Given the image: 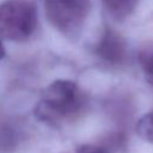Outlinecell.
I'll use <instances>...</instances> for the list:
<instances>
[{"mask_svg":"<svg viewBox=\"0 0 153 153\" xmlns=\"http://www.w3.org/2000/svg\"><path fill=\"white\" fill-rule=\"evenodd\" d=\"M86 98L79 86L71 80L59 79L43 91L33 114L49 126H59L75 118L84 109Z\"/></svg>","mask_w":153,"mask_h":153,"instance_id":"cell-1","label":"cell"},{"mask_svg":"<svg viewBox=\"0 0 153 153\" xmlns=\"http://www.w3.org/2000/svg\"><path fill=\"white\" fill-rule=\"evenodd\" d=\"M37 25L36 6L29 0H6L0 4V36L8 41L27 39Z\"/></svg>","mask_w":153,"mask_h":153,"instance_id":"cell-2","label":"cell"},{"mask_svg":"<svg viewBox=\"0 0 153 153\" xmlns=\"http://www.w3.org/2000/svg\"><path fill=\"white\" fill-rule=\"evenodd\" d=\"M48 22L61 35L74 38L84 29L91 12L90 0H44Z\"/></svg>","mask_w":153,"mask_h":153,"instance_id":"cell-3","label":"cell"},{"mask_svg":"<svg viewBox=\"0 0 153 153\" xmlns=\"http://www.w3.org/2000/svg\"><path fill=\"white\" fill-rule=\"evenodd\" d=\"M94 53L100 60L110 65H121L127 56V43L118 32L108 29L98 39Z\"/></svg>","mask_w":153,"mask_h":153,"instance_id":"cell-4","label":"cell"},{"mask_svg":"<svg viewBox=\"0 0 153 153\" xmlns=\"http://www.w3.org/2000/svg\"><path fill=\"white\" fill-rule=\"evenodd\" d=\"M108 13L117 19L123 20L128 18L136 8L139 0H102Z\"/></svg>","mask_w":153,"mask_h":153,"instance_id":"cell-5","label":"cell"},{"mask_svg":"<svg viewBox=\"0 0 153 153\" xmlns=\"http://www.w3.org/2000/svg\"><path fill=\"white\" fill-rule=\"evenodd\" d=\"M137 60L147 82L153 86V42L146 43L141 47Z\"/></svg>","mask_w":153,"mask_h":153,"instance_id":"cell-6","label":"cell"},{"mask_svg":"<svg viewBox=\"0 0 153 153\" xmlns=\"http://www.w3.org/2000/svg\"><path fill=\"white\" fill-rule=\"evenodd\" d=\"M137 135L146 142L153 145V111L143 115L136 123Z\"/></svg>","mask_w":153,"mask_h":153,"instance_id":"cell-7","label":"cell"},{"mask_svg":"<svg viewBox=\"0 0 153 153\" xmlns=\"http://www.w3.org/2000/svg\"><path fill=\"white\" fill-rule=\"evenodd\" d=\"M76 153H111V148L106 145L85 143L76 148Z\"/></svg>","mask_w":153,"mask_h":153,"instance_id":"cell-8","label":"cell"},{"mask_svg":"<svg viewBox=\"0 0 153 153\" xmlns=\"http://www.w3.org/2000/svg\"><path fill=\"white\" fill-rule=\"evenodd\" d=\"M4 56H5V48H4V45H2V43L0 41V60H2Z\"/></svg>","mask_w":153,"mask_h":153,"instance_id":"cell-9","label":"cell"}]
</instances>
